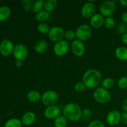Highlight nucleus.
<instances>
[{
    "instance_id": "nucleus-1",
    "label": "nucleus",
    "mask_w": 127,
    "mask_h": 127,
    "mask_svg": "<svg viewBox=\"0 0 127 127\" xmlns=\"http://www.w3.org/2000/svg\"><path fill=\"white\" fill-rule=\"evenodd\" d=\"M102 79V75L96 69H89L84 73L83 76V82L86 88L94 89L96 88Z\"/></svg>"
},
{
    "instance_id": "nucleus-2",
    "label": "nucleus",
    "mask_w": 127,
    "mask_h": 127,
    "mask_svg": "<svg viewBox=\"0 0 127 127\" xmlns=\"http://www.w3.org/2000/svg\"><path fill=\"white\" fill-rule=\"evenodd\" d=\"M63 114L68 120L76 122L81 119L83 111L80 106L77 104L68 103L63 107Z\"/></svg>"
},
{
    "instance_id": "nucleus-3",
    "label": "nucleus",
    "mask_w": 127,
    "mask_h": 127,
    "mask_svg": "<svg viewBox=\"0 0 127 127\" xmlns=\"http://www.w3.org/2000/svg\"><path fill=\"white\" fill-rule=\"evenodd\" d=\"M93 97L94 99L100 104H107L111 100V94L110 92L102 87L97 88L94 91Z\"/></svg>"
},
{
    "instance_id": "nucleus-4",
    "label": "nucleus",
    "mask_w": 127,
    "mask_h": 127,
    "mask_svg": "<svg viewBox=\"0 0 127 127\" xmlns=\"http://www.w3.org/2000/svg\"><path fill=\"white\" fill-rule=\"evenodd\" d=\"M59 100V95L54 91H47L41 97V100L44 105L47 107L56 105Z\"/></svg>"
},
{
    "instance_id": "nucleus-5",
    "label": "nucleus",
    "mask_w": 127,
    "mask_h": 127,
    "mask_svg": "<svg viewBox=\"0 0 127 127\" xmlns=\"http://www.w3.org/2000/svg\"><path fill=\"white\" fill-rule=\"evenodd\" d=\"M116 9V2L115 1H105L99 6L100 14L104 17H111Z\"/></svg>"
},
{
    "instance_id": "nucleus-6",
    "label": "nucleus",
    "mask_w": 127,
    "mask_h": 127,
    "mask_svg": "<svg viewBox=\"0 0 127 127\" xmlns=\"http://www.w3.org/2000/svg\"><path fill=\"white\" fill-rule=\"evenodd\" d=\"M76 32L77 39L82 42L88 40L92 35V29L89 25L82 24L77 28Z\"/></svg>"
},
{
    "instance_id": "nucleus-7",
    "label": "nucleus",
    "mask_w": 127,
    "mask_h": 127,
    "mask_svg": "<svg viewBox=\"0 0 127 127\" xmlns=\"http://www.w3.org/2000/svg\"><path fill=\"white\" fill-rule=\"evenodd\" d=\"M12 54L16 60H21L23 62L28 57V49L24 45L19 43L14 46Z\"/></svg>"
},
{
    "instance_id": "nucleus-8",
    "label": "nucleus",
    "mask_w": 127,
    "mask_h": 127,
    "mask_svg": "<svg viewBox=\"0 0 127 127\" xmlns=\"http://www.w3.org/2000/svg\"><path fill=\"white\" fill-rule=\"evenodd\" d=\"M69 48V45L68 41L62 40L56 42L53 47V52L58 57H63L66 54Z\"/></svg>"
},
{
    "instance_id": "nucleus-9",
    "label": "nucleus",
    "mask_w": 127,
    "mask_h": 127,
    "mask_svg": "<svg viewBox=\"0 0 127 127\" xmlns=\"http://www.w3.org/2000/svg\"><path fill=\"white\" fill-rule=\"evenodd\" d=\"M64 31L62 27L55 26L50 29L48 33V38L52 42H57L62 40L64 37Z\"/></svg>"
},
{
    "instance_id": "nucleus-10",
    "label": "nucleus",
    "mask_w": 127,
    "mask_h": 127,
    "mask_svg": "<svg viewBox=\"0 0 127 127\" xmlns=\"http://www.w3.org/2000/svg\"><path fill=\"white\" fill-rule=\"evenodd\" d=\"M95 10L96 7L95 4L92 1H88L83 6L81 14L84 18L91 19L95 14Z\"/></svg>"
},
{
    "instance_id": "nucleus-11",
    "label": "nucleus",
    "mask_w": 127,
    "mask_h": 127,
    "mask_svg": "<svg viewBox=\"0 0 127 127\" xmlns=\"http://www.w3.org/2000/svg\"><path fill=\"white\" fill-rule=\"evenodd\" d=\"M14 45L11 41L3 40L0 43V54L4 57H9L13 53Z\"/></svg>"
},
{
    "instance_id": "nucleus-12",
    "label": "nucleus",
    "mask_w": 127,
    "mask_h": 127,
    "mask_svg": "<svg viewBox=\"0 0 127 127\" xmlns=\"http://www.w3.org/2000/svg\"><path fill=\"white\" fill-rule=\"evenodd\" d=\"M71 48L73 54L78 57H83L86 52V47L83 42L78 39L73 41Z\"/></svg>"
},
{
    "instance_id": "nucleus-13",
    "label": "nucleus",
    "mask_w": 127,
    "mask_h": 127,
    "mask_svg": "<svg viewBox=\"0 0 127 127\" xmlns=\"http://www.w3.org/2000/svg\"><path fill=\"white\" fill-rule=\"evenodd\" d=\"M60 108L57 105L47 107L44 111V115L49 120H55L60 115Z\"/></svg>"
},
{
    "instance_id": "nucleus-14",
    "label": "nucleus",
    "mask_w": 127,
    "mask_h": 127,
    "mask_svg": "<svg viewBox=\"0 0 127 127\" xmlns=\"http://www.w3.org/2000/svg\"><path fill=\"white\" fill-rule=\"evenodd\" d=\"M106 121L109 125L116 126L121 121V114L118 110H112L107 115Z\"/></svg>"
},
{
    "instance_id": "nucleus-15",
    "label": "nucleus",
    "mask_w": 127,
    "mask_h": 127,
    "mask_svg": "<svg viewBox=\"0 0 127 127\" xmlns=\"http://www.w3.org/2000/svg\"><path fill=\"white\" fill-rule=\"evenodd\" d=\"M36 120V115L32 112H27L22 117L21 122L22 125L25 126H30L34 124Z\"/></svg>"
},
{
    "instance_id": "nucleus-16",
    "label": "nucleus",
    "mask_w": 127,
    "mask_h": 127,
    "mask_svg": "<svg viewBox=\"0 0 127 127\" xmlns=\"http://www.w3.org/2000/svg\"><path fill=\"white\" fill-rule=\"evenodd\" d=\"M104 17L100 14H95L90 19V24L95 29L100 28L104 25Z\"/></svg>"
},
{
    "instance_id": "nucleus-17",
    "label": "nucleus",
    "mask_w": 127,
    "mask_h": 127,
    "mask_svg": "<svg viewBox=\"0 0 127 127\" xmlns=\"http://www.w3.org/2000/svg\"><path fill=\"white\" fill-rule=\"evenodd\" d=\"M47 48H48V43L47 41L43 39L37 41L34 46L35 51L39 54L45 53L47 51Z\"/></svg>"
},
{
    "instance_id": "nucleus-18",
    "label": "nucleus",
    "mask_w": 127,
    "mask_h": 127,
    "mask_svg": "<svg viewBox=\"0 0 127 127\" xmlns=\"http://www.w3.org/2000/svg\"><path fill=\"white\" fill-rule=\"evenodd\" d=\"M115 55L117 58L121 61H127V48L125 47H119L116 48Z\"/></svg>"
},
{
    "instance_id": "nucleus-19",
    "label": "nucleus",
    "mask_w": 127,
    "mask_h": 127,
    "mask_svg": "<svg viewBox=\"0 0 127 127\" xmlns=\"http://www.w3.org/2000/svg\"><path fill=\"white\" fill-rule=\"evenodd\" d=\"M11 14V10L8 6H4L0 7V22H4L9 17Z\"/></svg>"
},
{
    "instance_id": "nucleus-20",
    "label": "nucleus",
    "mask_w": 127,
    "mask_h": 127,
    "mask_svg": "<svg viewBox=\"0 0 127 127\" xmlns=\"http://www.w3.org/2000/svg\"><path fill=\"white\" fill-rule=\"evenodd\" d=\"M57 6V1L56 0H45L43 1V9L48 12L54 11Z\"/></svg>"
},
{
    "instance_id": "nucleus-21",
    "label": "nucleus",
    "mask_w": 127,
    "mask_h": 127,
    "mask_svg": "<svg viewBox=\"0 0 127 127\" xmlns=\"http://www.w3.org/2000/svg\"><path fill=\"white\" fill-rule=\"evenodd\" d=\"M49 17L50 12H47L45 10H42V11H40L39 12L37 13L35 15V19L38 22H40V23L47 21L49 19Z\"/></svg>"
},
{
    "instance_id": "nucleus-22",
    "label": "nucleus",
    "mask_w": 127,
    "mask_h": 127,
    "mask_svg": "<svg viewBox=\"0 0 127 127\" xmlns=\"http://www.w3.org/2000/svg\"><path fill=\"white\" fill-rule=\"evenodd\" d=\"M42 95L39 92L37 91H31L27 94V99L31 102H37L39 100H41Z\"/></svg>"
},
{
    "instance_id": "nucleus-23",
    "label": "nucleus",
    "mask_w": 127,
    "mask_h": 127,
    "mask_svg": "<svg viewBox=\"0 0 127 127\" xmlns=\"http://www.w3.org/2000/svg\"><path fill=\"white\" fill-rule=\"evenodd\" d=\"M68 120L64 115H60L54 120V125L55 127H66Z\"/></svg>"
},
{
    "instance_id": "nucleus-24",
    "label": "nucleus",
    "mask_w": 127,
    "mask_h": 127,
    "mask_svg": "<svg viewBox=\"0 0 127 127\" xmlns=\"http://www.w3.org/2000/svg\"><path fill=\"white\" fill-rule=\"evenodd\" d=\"M22 125V124L21 120L16 118H12L6 122L4 127H21Z\"/></svg>"
},
{
    "instance_id": "nucleus-25",
    "label": "nucleus",
    "mask_w": 127,
    "mask_h": 127,
    "mask_svg": "<svg viewBox=\"0 0 127 127\" xmlns=\"http://www.w3.org/2000/svg\"><path fill=\"white\" fill-rule=\"evenodd\" d=\"M115 85L114 79L111 78H106L102 81L101 87L105 89H112Z\"/></svg>"
},
{
    "instance_id": "nucleus-26",
    "label": "nucleus",
    "mask_w": 127,
    "mask_h": 127,
    "mask_svg": "<svg viewBox=\"0 0 127 127\" xmlns=\"http://www.w3.org/2000/svg\"><path fill=\"white\" fill-rule=\"evenodd\" d=\"M37 31L41 34H48L50 30V27L49 25L48 24L45 23V22H42L40 23L37 26Z\"/></svg>"
},
{
    "instance_id": "nucleus-27",
    "label": "nucleus",
    "mask_w": 127,
    "mask_h": 127,
    "mask_svg": "<svg viewBox=\"0 0 127 127\" xmlns=\"http://www.w3.org/2000/svg\"><path fill=\"white\" fill-rule=\"evenodd\" d=\"M43 0H37L33 2L32 6V12L35 13H38L40 11H42L43 9Z\"/></svg>"
},
{
    "instance_id": "nucleus-28",
    "label": "nucleus",
    "mask_w": 127,
    "mask_h": 127,
    "mask_svg": "<svg viewBox=\"0 0 127 127\" xmlns=\"http://www.w3.org/2000/svg\"><path fill=\"white\" fill-rule=\"evenodd\" d=\"M104 26L107 29H112L115 26V19L112 17H105V19H104Z\"/></svg>"
},
{
    "instance_id": "nucleus-29",
    "label": "nucleus",
    "mask_w": 127,
    "mask_h": 127,
    "mask_svg": "<svg viewBox=\"0 0 127 127\" xmlns=\"http://www.w3.org/2000/svg\"><path fill=\"white\" fill-rule=\"evenodd\" d=\"M33 1L31 0H23L21 2L22 7L25 11H32V6H33Z\"/></svg>"
},
{
    "instance_id": "nucleus-30",
    "label": "nucleus",
    "mask_w": 127,
    "mask_h": 127,
    "mask_svg": "<svg viewBox=\"0 0 127 127\" xmlns=\"http://www.w3.org/2000/svg\"><path fill=\"white\" fill-rule=\"evenodd\" d=\"M64 38L66 41L74 40V38L76 37V32L73 30H68L64 32Z\"/></svg>"
},
{
    "instance_id": "nucleus-31",
    "label": "nucleus",
    "mask_w": 127,
    "mask_h": 127,
    "mask_svg": "<svg viewBox=\"0 0 127 127\" xmlns=\"http://www.w3.org/2000/svg\"><path fill=\"white\" fill-rule=\"evenodd\" d=\"M118 86L121 89L127 88V76H123L119 79L117 82Z\"/></svg>"
},
{
    "instance_id": "nucleus-32",
    "label": "nucleus",
    "mask_w": 127,
    "mask_h": 127,
    "mask_svg": "<svg viewBox=\"0 0 127 127\" xmlns=\"http://www.w3.org/2000/svg\"><path fill=\"white\" fill-rule=\"evenodd\" d=\"M117 31L122 35L127 33V25L125 23H120L117 27Z\"/></svg>"
},
{
    "instance_id": "nucleus-33",
    "label": "nucleus",
    "mask_w": 127,
    "mask_h": 127,
    "mask_svg": "<svg viewBox=\"0 0 127 127\" xmlns=\"http://www.w3.org/2000/svg\"><path fill=\"white\" fill-rule=\"evenodd\" d=\"M88 127H105V125L104 123L100 120H95L91 122L89 124Z\"/></svg>"
},
{
    "instance_id": "nucleus-34",
    "label": "nucleus",
    "mask_w": 127,
    "mask_h": 127,
    "mask_svg": "<svg viewBox=\"0 0 127 127\" xmlns=\"http://www.w3.org/2000/svg\"><path fill=\"white\" fill-rule=\"evenodd\" d=\"M85 88L86 86L83 81L78 82V83H76L75 86H74V89H75V90L77 92H79V93L84 91Z\"/></svg>"
},
{
    "instance_id": "nucleus-35",
    "label": "nucleus",
    "mask_w": 127,
    "mask_h": 127,
    "mask_svg": "<svg viewBox=\"0 0 127 127\" xmlns=\"http://www.w3.org/2000/svg\"><path fill=\"white\" fill-rule=\"evenodd\" d=\"M121 121L125 125H127V112H124L121 114Z\"/></svg>"
},
{
    "instance_id": "nucleus-36",
    "label": "nucleus",
    "mask_w": 127,
    "mask_h": 127,
    "mask_svg": "<svg viewBox=\"0 0 127 127\" xmlns=\"http://www.w3.org/2000/svg\"><path fill=\"white\" fill-rule=\"evenodd\" d=\"M121 19L122 20L123 22L127 24V12H125L122 14Z\"/></svg>"
},
{
    "instance_id": "nucleus-37",
    "label": "nucleus",
    "mask_w": 127,
    "mask_h": 127,
    "mask_svg": "<svg viewBox=\"0 0 127 127\" xmlns=\"http://www.w3.org/2000/svg\"><path fill=\"white\" fill-rule=\"evenodd\" d=\"M121 40L123 43L127 45V33L122 35L121 37Z\"/></svg>"
},
{
    "instance_id": "nucleus-38",
    "label": "nucleus",
    "mask_w": 127,
    "mask_h": 127,
    "mask_svg": "<svg viewBox=\"0 0 127 127\" xmlns=\"http://www.w3.org/2000/svg\"><path fill=\"white\" fill-rule=\"evenodd\" d=\"M122 108L124 110V111L127 112V98L124 99L122 103Z\"/></svg>"
},
{
    "instance_id": "nucleus-39",
    "label": "nucleus",
    "mask_w": 127,
    "mask_h": 127,
    "mask_svg": "<svg viewBox=\"0 0 127 127\" xmlns=\"http://www.w3.org/2000/svg\"><path fill=\"white\" fill-rule=\"evenodd\" d=\"M22 64H23V62L21 60H16L15 62V65L17 68H21L22 66Z\"/></svg>"
},
{
    "instance_id": "nucleus-40",
    "label": "nucleus",
    "mask_w": 127,
    "mask_h": 127,
    "mask_svg": "<svg viewBox=\"0 0 127 127\" xmlns=\"http://www.w3.org/2000/svg\"><path fill=\"white\" fill-rule=\"evenodd\" d=\"M120 4L124 7H127V0H120L119 1Z\"/></svg>"
},
{
    "instance_id": "nucleus-41",
    "label": "nucleus",
    "mask_w": 127,
    "mask_h": 127,
    "mask_svg": "<svg viewBox=\"0 0 127 127\" xmlns=\"http://www.w3.org/2000/svg\"><path fill=\"white\" fill-rule=\"evenodd\" d=\"M0 57H1V54H0Z\"/></svg>"
},
{
    "instance_id": "nucleus-42",
    "label": "nucleus",
    "mask_w": 127,
    "mask_h": 127,
    "mask_svg": "<svg viewBox=\"0 0 127 127\" xmlns=\"http://www.w3.org/2000/svg\"><path fill=\"white\" fill-rule=\"evenodd\" d=\"M0 2H1V1H0Z\"/></svg>"
}]
</instances>
